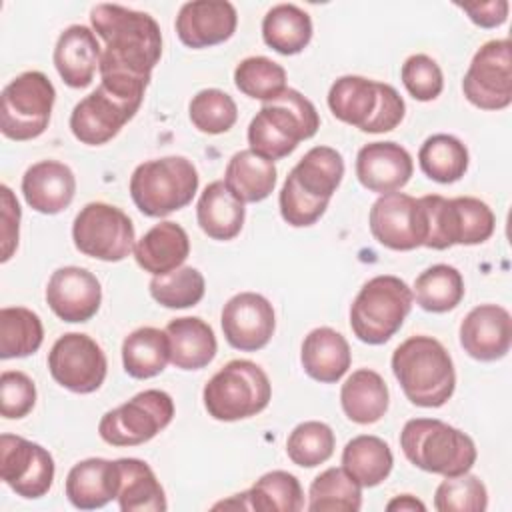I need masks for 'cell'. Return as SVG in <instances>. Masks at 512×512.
Masks as SVG:
<instances>
[{
    "label": "cell",
    "instance_id": "6da1fadb",
    "mask_svg": "<svg viewBox=\"0 0 512 512\" xmlns=\"http://www.w3.org/2000/svg\"><path fill=\"white\" fill-rule=\"evenodd\" d=\"M92 30L104 40L100 84L144 100L154 66L162 56L158 22L140 10L120 4H96L90 10Z\"/></svg>",
    "mask_w": 512,
    "mask_h": 512
},
{
    "label": "cell",
    "instance_id": "7a4b0ae2",
    "mask_svg": "<svg viewBox=\"0 0 512 512\" xmlns=\"http://www.w3.org/2000/svg\"><path fill=\"white\" fill-rule=\"evenodd\" d=\"M344 176V160L336 148H310L286 176L278 204L284 222L294 228L316 224L340 186Z\"/></svg>",
    "mask_w": 512,
    "mask_h": 512
},
{
    "label": "cell",
    "instance_id": "3957f363",
    "mask_svg": "<svg viewBox=\"0 0 512 512\" xmlns=\"http://www.w3.org/2000/svg\"><path fill=\"white\" fill-rule=\"evenodd\" d=\"M392 372L404 396L420 408L444 406L456 388V370L448 350L426 334L410 336L396 346Z\"/></svg>",
    "mask_w": 512,
    "mask_h": 512
},
{
    "label": "cell",
    "instance_id": "277c9868",
    "mask_svg": "<svg viewBox=\"0 0 512 512\" xmlns=\"http://www.w3.org/2000/svg\"><path fill=\"white\" fill-rule=\"evenodd\" d=\"M320 128L316 106L298 90L286 88L278 98L264 102L248 126L250 150L266 160L292 154L302 140Z\"/></svg>",
    "mask_w": 512,
    "mask_h": 512
},
{
    "label": "cell",
    "instance_id": "5b68a950",
    "mask_svg": "<svg viewBox=\"0 0 512 512\" xmlns=\"http://www.w3.org/2000/svg\"><path fill=\"white\" fill-rule=\"evenodd\" d=\"M400 448L410 464L444 478L470 472L476 462L474 440L438 418H412L400 432Z\"/></svg>",
    "mask_w": 512,
    "mask_h": 512
},
{
    "label": "cell",
    "instance_id": "8992f818",
    "mask_svg": "<svg viewBox=\"0 0 512 512\" xmlns=\"http://www.w3.org/2000/svg\"><path fill=\"white\" fill-rule=\"evenodd\" d=\"M328 108L344 124L368 134L394 130L406 104L394 86L364 76H340L328 90Z\"/></svg>",
    "mask_w": 512,
    "mask_h": 512
},
{
    "label": "cell",
    "instance_id": "52a82bcc",
    "mask_svg": "<svg viewBox=\"0 0 512 512\" xmlns=\"http://www.w3.org/2000/svg\"><path fill=\"white\" fill-rule=\"evenodd\" d=\"M198 170L184 156H164L142 162L130 176V196L150 218L168 216L188 206L198 190Z\"/></svg>",
    "mask_w": 512,
    "mask_h": 512
},
{
    "label": "cell",
    "instance_id": "ba28073f",
    "mask_svg": "<svg viewBox=\"0 0 512 512\" xmlns=\"http://www.w3.org/2000/svg\"><path fill=\"white\" fill-rule=\"evenodd\" d=\"M412 302V288L402 278L374 276L360 288L350 306V328L364 344H384L402 328Z\"/></svg>",
    "mask_w": 512,
    "mask_h": 512
},
{
    "label": "cell",
    "instance_id": "9c48e42d",
    "mask_svg": "<svg viewBox=\"0 0 512 512\" xmlns=\"http://www.w3.org/2000/svg\"><path fill=\"white\" fill-rule=\"evenodd\" d=\"M418 200L426 214V248L446 250L454 244L474 246L494 234L496 216L480 198H444L440 194H428Z\"/></svg>",
    "mask_w": 512,
    "mask_h": 512
},
{
    "label": "cell",
    "instance_id": "30bf717a",
    "mask_svg": "<svg viewBox=\"0 0 512 512\" xmlns=\"http://www.w3.org/2000/svg\"><path fill=\"white\" fill-rule=\"evenodd\" d=\"M272 398L266 372L252 360H230L204 386L206 412L220 422H236L260 414Z\"/></svg>",
    "mask_w": 512,
    "mask_h": 512
},
{
    "label": "cell",
    "instance_id": "8fae6325",
    "mask_svg": "<svg viewBox=\"0 0 512 512\" xmlns=\"http://www.w3.org/2000/svg\"><path fill=\"white\" fill-rule=\"evenodd\" d=\"M56 90L44 72L28 70L12 78L0 94V130L16 142L34 140L48 128Z\"/></svg>",
    "mask_w": 512,
    "mask_h": 512
},
{
    "label": "cell",
    "instance_id": "7c38bea8",
    "mask_svg": "<svg viewBox=\"0 0 512 512\" xmlns=\"http://www.w3.org/2000/svg\"><path fill=\"white\" fill-rule=\"evenodd\" d=\"M172 418V396L164 390L150 388L108 410L98 422V434L110 446H138L162 432Z\"/></svg>",
    "mask_w": 512,
    "mask_h": 512
},
{
    "label": "cell",
    "instance_id": "4fadbf2b",
    "mask_svg": "<svg viewBox=\"0 0 512 512\" xmlns=\"http://www.w3.org/2000/svg\"><path fill=\"white\" fill-rule=\"evenodd\" d=\"M72 240L84 256L120 262L134 250L136 234L124 210L106 202H90L74 218Z\"/></svg>",
    "mask_w": 512,
    "mask_h": 512
},
{
    "label": "cell",
    "instance_id": "5bb4252c",
    "mask_svg": "<svg viewBox=\"0 0 512 512\" xmlns=\"http://www.w3.org/2000/svg\"><path fill=\"white\" fill-rule=\"evenodd\" d=\"M462 92L480 110H504L512 102V44L508 38L484 42L462 80Z\"/></svg>",
    "mask_w": 512,
    "mask_h": 512
},
{
    "label": "cell",
    "instance_id": "9a60e30c",
    "mask_svg": "<svg viewBox=\"0 0 512 512\" xmlns=\"http://www.w3.org/2000/svg\"><path fill=\"white\" fill-rule=\"evenodd\" d=\"M48 370L62 388L90 394L104 384L108 362L94 338L82 332H66L48 352Z\"/></svg>",
    "mask_w": 512,
    "mask_h": 512
},
{
    "label": "cell",
    "instance_id": "2e32d148",
    "mask_svg": "<svg viewBox=\"0 0 512 512\" xmlns=\"http://www.w3.org/2000/svg\"><path fill=\"white\" fill-rule=\"evenodd\" d=\"M142 98L124 96L104 84L84 96L70 114V130L88 146L110 142L138 112Z\"/></svg>",
    "mask_w": 512,
    "mask_h": 512
},
{
    "label": "cell",
    "instance_id": "e0dca14e",
    "mask_svg": "<svg viewBox=\"0 0 512 512\" xmlns=\"http://www.w3.org/2000/svg\"><path fill=\"white\" fill-rule=\"evenodd\" d=\"M372 236L386 248L408 252L424 246L426 214L418 198L404 192L380 194L368 216Z\"/></svg>",
    "mask_w": 512,
    "mask_h": 512
},
{
    "label": "cell",
    "instance_id": "ac0fdd59",
    "mask_svg": "<svg viewBox=\"0 0 512 512\" xmlns=\"http://www.w3.org/2000/svg\"><path fill=\"white\" fill-rule=\"evenodd\" d=\"M0 476L22 498L36 500L48 494L54 482L52 454L22 436H0Z\"/></svg>",
    "mask_w": 512,
    "mask_h": 512
},
{
    "label": "cell",
    "instance_id": "d6986e66",
    "mask_svg": "<svg viewBox=\"0 0 512 512\" xmlns=\"http://www.w3.org/2000/svg\"><path fill=\"white\" fill-rule=\"evenodd\" d=\"M226 342L242 352H256L264 348L276 328L272 304L256 292H240L232 296L220 316Z\"/></svg>",
    "mask_w": 512,
    "mask_h": 512
},
{
    "label": "cell",
    "instance_id": "ffe728a7",
    "mask_svg": "<svg viewBox=\"0 0 512 512\" xmlns=\"http://www.w3.org/2000/svg\"><path fill=\"white\" fill-rule=\"evenodd\" d=\"M46 302L64 322H88L102 302L98 278L80 266H64L52 272L46 284Z\"/></svg>",
    "mask_w": 512,
    "mask_h": 512
},
{
    "label": "cell",
    "instance_id": "44dd1931",
    "mask_svg": "<svg viewBox=\"0 0 512 512\" xmlns=\"http://www.w3.org/2000/svg\"><path fill=\"white\" fill-rule=\"evenodd\" d=\"M238 24L234 4L226 0H192L180 6L174 28L188 48H208L232 38Z\"/></svg>",
    "mask_w": 512,
    "mask_h": 512
},
{
    "label": "cell",
    "instance_id": "7402d4cb",
    "mask_svg": "<svg viewBox=\"0 0 512 512\" xmlns=\"http://www.w3.org/2000/svg\"><path fill=\"white\" fill-rule=\"evenodd\" d=\"M512 344L510 312L498 304L472 308L460 324V346L480 362H494L508 354Z\"/></svg>",
    "mask_w": 512,
    "mask_h": 512
},
{
    "label": "cell",
    "instance_id": "603a6c76",
    "mask_svg": "<svg viewBox=\"0 0 512 512\" xmlns=\"http://www.w3.org/2000/svg\"><path fill=\"white\" fill-rule=\"evenodd\" d=\"M414 172L410 152L396 142H368L356 156L358 182L376 194L398 192Z\"/></svg>",
    "mask_w": 512,
    "mask_h": 512
},
{
    "label": "cell",
    "instance_id": "cb8c5ba5",
    "mask_svg": "<svg viewBox=\"0 0 512 512\" xmlns=\"http://www.w3.org/2000/svg\"><path fill=\"white\" fill-rule=\"evenodd\" d=\"M100 56L102 48L94 30L82 24H72L60 32L52 60L66 86L86 88L94 80Z\"/></svg>",
    "mask_w": 512,
    "mask_h": 512
},
{
    "label": "cell",
    "instance_id": "d4e9b609",
    "mask_svg": "<svg viewBox=\"0 0 512 512\" xmlns=\"http://www.w3.org/2000/svg\"><path fill=\"white\" fill-rule=\"evenodd\" d=\"M76 192V176L64 162L40 160L22 176V194L26 204L40 214H58L66 210Z\"/></svg>",
    "mask_w": 512,
    "mask_h": 512
},
{
    "label": "cell",
    "instance_id": "484cf974",
    "mask_svg": "<svg viewBox=\"0 0 512 512\" xmlns=\"http://www.w3.org/2000/svg\"><path fill=\"white\" fill-rule=\"evenodd\" d=\"M132 252L144 272L162 276L184 264L190 254V238L180 224L164 220L152 226L134 244Z\"/></svg>",
    "mask_w": 512,
    "mask_h": 512
},
{
    "label": "cell",
    "instance_id": "4316f807",
    "mask_svg": "<svg viewBox=\"0 0 512 512\" xmlns=\"http://www.w3.org/2000/svg\"><path fill=\"white\" fill-rule=\"evenodd\" d=\"M300 362L312 380L334 384L348 372L352 354L346 338L340 332L320 326L306 334L300 348Z\"/></svg>",
    "mask_w": 512,
    "mask_h": 512
},
{
    "label": "cell",
    "instance_id": "83f0119b",
    "mask_svg": "<svg viewBox=\"0 0 512 512\" xmlns=\"http://www.w3.org/2000/svg\"><path fill=\"white\" fill-rule=\"evenodd\" d=\"M116 460L86 458L76 462L66 476V496L74 508L96 510L116 498Z\"/></svg>",
    "mask_w": 512,
    "mask_h": 512
},
{
    "label": "cell",
    "instance_id": "f1b7e54d",
    "mask_svg": "<svg viewBox=\"0 0 512 512\" xmlns=\"http://www.w3.org/2000/svg\"><path fill=\"white\" fill-rule=\"evenodd\" d=\"M170 342V362L180 370H200L208 366L218 350L214 330L198 316L174 318L166 324Z\"/></svg>",
    "mask_w": 512,
    "mask_h": 512
},
{
    "label": "cell",
    "instance_id": "f546056e",
    "mask_svg": "<svg viewBox=\"0 0 512 512\" xmlns=\"http://www.w3.org/2000/svg\"><path fill=\"white\" fill-rule=\"evenodd\" d=\"M244 202L238 200L224 180L210 182L196 204V220L200 230L212 240H232L244 226Z\"/></svg>",
    "mask_w": 512,
    "mask_h": 512
},
{
    "label": "cell",
    "instance_id": "4dcf8cb0",
    "mask_svg": "<svg viewBox=\"0 0 512 512\" xmlns=\"http://www.w3.org/2000/svg\"><path fill=\"white\" fill-rule=\"evenodd\" d=\"M116 500L122 512H162L166 494L154 470L140 458H118Z\"/></svg>",
    "mask_w": 512,
    "mask_h": 512
},
{
    "label": "cell",
    "instance_id": "1f68e13d",
    "mask_svg": "<svg viewBox=\"0 0 512 512\" xmlns=\"http://www.w3.org/2000/svg\"><path fill=\"white\" fill-rule=\"evenodd\" d=\"M388 402L390 394L384 378L370 368L352 372L340 388L342 410L356 424L378 422L386 414Z\"/></svg>",
    "mask_w": 512,
    "mask_h": 512
},
{
    "label": "cell",
    "instance_id": "d6a6232c",
    "mask_svg": "<svg viewBox=\"0 0 512 512\" xmlns=\"http://www.w3.org/2000/svg\"><path fill=\"white\" fill-rule=\"evenodd\" d=\"M276 166L272 160L258 156L256 152L238 150L226 166L224 184L230 192L246 202H262L266 200L276 186Z\"/></svg>",
    "mask_w": 512,
    "mask_h": 512
},
{
    "label": "cell",
    "instance_id": "836d02e7",
    "mask_svg": "<svg viewBox=\"0 0 512 512\" xmlns=\"http://www.w3.org/2000/svg\"><path fill=\"white\" fill-rule=\"evenodd\" d=\"M170 362V342L166 330L142 326L122 342V364L128 376L148 380L158 376Z\"/></svg>",
    "mask_w": 512,
    "mask_h": 512
},
{
    "label": "cell",
    "instance_id": "e575fe53",
    "mask_svg": "<svg viewBox=\"0 0 512 512\" xmlns=\"http://www.w3.org/2000/svg\"><path fill=\"white\" fill-rule=\"evenodd\" d=\"M394 466L390 446L372 434L354 436L342 450V468L362 486L374 488L384 482Z\"/></svg>",
    "mask_w": 512,
    "mask_h": 512
},
{
    "label": "cell",
    "instance_id": "d590c367",
    "mask_svg": "<svg viewBox=\"0 0 512 512\" xmlns=\"http://www.w3.org/2000/svg\"><path fill=\"white\" fill-rule=\"evenodd\" d=\"M262 38L278 54H300L312 40V18L296 4H276L262 20Z\"/></svg>",
    "mask_w": 512,
    "mask_h": 512
},
{
    "label": "cell",
    "instance_id": "8d00e7d4",
    "mask_svg": "<svg viewBox=\"0 0 512 512\" xmlns=\"http://www.w3.org/2000/svg\"><path fill=\"white\" fill-rule=\"evenodd\" d=\"M468 148L452 134H432L418 150L420 170L434 182H458L468 170Z\"/></svg>",
    "mask_w": 512,
    "mask_h": 512
},
{
    "label": "cell",
    "instance_id": "74e56055",
    "mask_svg": "<svg viewBox=\"0 0 512 512\" xmlns=\"http://www.w3.org/2000/svg\"><path fill=\"white\" fill-rule=\"evenodd\" d=\"M412 296L426 312L442 314L454 310L464 298V278L450 264H434L420 272Z\"/></svg>",
    "mask_w": 512,
    "mask_h": 512
},
{
    "label": "cell",
    "instance_id": "f35d334b",
    "mask_svg": "<svg viewBox=\"0 0 512 512\" xmlns=\"http://www.w3.org/2000/svg\"><path fill=\"white\" fill-rule=\"evenodd\" d=\"M44 340V326L36 312L24 306L0 310V358H24L34 354Z\"/></svg>",
    "mask_w": 512,
    "mask_h": 512
},
{
    "label": "cell",
    "instance_id": "ab89813d",
    "mask_svg": "<svg viewBox=\"0 0 512 512\" xmlns=\"http://www.w3.org/2000/svg\"><path fill=\"white\" fill-rule=\"evenodd\" d=\"M310 512H358L362 508V486L340 466L320 472L308 492Z\"/></svg>",
    "mask_w": 512,
    "mask_h": 512
},
{
    "label": "cell",
    "instance_id": "60d3db41",
    "mask_svg": "<svg viewBox=\"0 0 512 512\" xmlns=\"http://www.w3.org/2000/svg\"><path fill=\"white\" fill-rule=\"evenodd\" d=\"M246 506L258 512H298L304 508V492L294 474L272 470L246 490Z\"/></svg>",
    "mask_w": 512,
    "mask_h": 512
},
{
    "label": "cell",
    "instance_id": "b9f144b4",
    "mask_svg": "<svg viewBox=\"0 0 512 512\" xmlns=\"http://www.w3.org/2000/svg\"><path fill=\"white\" fill-rule=\"evenodd\" d=\"M234 84L248 98L262 102L278 98L288 88L286 70L266 56H248L240 60L234 68Z\"/></svg>",
    "mask_w": 512,
    "mask_h": 512
},
{
    "label": "cell",
    "instance_id": "7bdbcfd3",
    "mask_svg": "<svg viewBox=\"0 0 512 512\" xmlns=\"http://www.w3.org/2000/svg\"><path fill=\"white\" fill-rule=\"evenodd\" d=\"M150 296L164 308H190L196 306L206 292L204 276L198 268L180 266L168 274L152 276Z\"/></svg>",
    "mask_w": 512,
    "mask_h": 512
},
{
    "label": "cell",
    "instance_id": "ee69618b",
    "mask_svg": "<svg viewBox=\"0 0 512 512\" xmlns=\"http://www.w3.org/2000/svg\"><path fill=\"white\" fill-rule=\"evenodd\" d=\"M336 438L328 424L308 420L298 424L286 440L288 458L302 468H314L324 464L334 454Z\"/></svg>",
    "mask_w": 512,
    "mask_h": 512
},
{
    "label": "cell",
    "instance_id": "f6af8a7d",
    "mask_svg": "<svg viewBox=\"0 0 512 512\" xmlns=\"http://www.w3.org/2000/svg\"><path fill=\"white\" fill-rule=\"evenodd\" d=\"M188 116L196 130L204 134H224L236 124L238 106L224 90L204 88L192 96Z\"/></svg>",
    "mask_w": 512,
    "mask_h": 512
},
{
    "label": "cell",
    "instance_id": "bcb514c9",
    "mask_svg": "<svg viewBox=\"0 0 512 512\" xmlns=\"http://www.w3.org/2000/svg\"><path fill=\"white\" fill-rule=\"evenodd\" d=\"M438 512H484L488 508V492L484 482L474 474H460L442 480L434 494Z\"/></svg>",
    "mask_w": 512,
    "mask_h": 512
},
{
    "label": "cell",
    "instance_id": "7dc6e473",
    "mask_svg": "<svg viewBox=\"0 0 512 512\" xmlns=\"http://www.w3.org/2000/svg\"><path fill=\"white\" fill-rule=\"evenodd\" d=\"M400 78L408 94L418 102H430L440 96L444 76L438 62L426 54H412L404 60Z\"/></svg>",
    "mask_w": 512,
    "mask_h": 512
},
{
    "label": "cell",
    "instance_id": "c3c4849f",
    "mask_svg": "<svg viewBox=\"0 0 512 512\" xmlns=\"http://www.w3.org/2000/svg\"><path fill=\"white\" fill-rule=\"evenodd\" d=\"M36 404L34 380L20 370H4L0 376V412L8 420L24 418Z\"/></svg>",
    "mask_w": 512,
    "mask_h": 512
},
{
    "label": "cell",
    "instance_id": "681fc988",
    "mask_svg": "<svg viewBox=\"0 0 512 512\" xmlns=\"http://www.w3.org/2000/svg\"><path fill=\"white\" fill-rule=\"evenodd\" d=\"M2 262H8L18 248V228H20V204L12 190L2 184Z\"/></svg>",
    "mask_w": 512,
    "mask_h": 512
},
{
    "label": "cell",
    "instance_id": "f907efd6",
    "mask_svg": "<svg viewBox=\"0 0 512 512\" xmlns=\"http://www.w3.org/2000/svg\"><path fill=\"white\" fill-rule=\"evenodd\" d=\"M460 10L468 14V18L480 28H496L502 26L508 18L510 4L506 0H490V2H456Z\"/></svg>",
    "mask_w": 512,
    "mask_h": 512
},
{
    "label": "cell",
    "instance_id": "816d5d0a",
    "mask_svg": "<svg viewBox=\"0 0 512 512\" xmlns=\"http://www.w3.org/2000/svg\"><path fill=\"white\" fill-rule=\"evenodd\" d=\"M386 510H390V512H394V510H400V512H412V510H420V512H424L426 510V506L416 498V496H412V494H400V496H396V498H392L388 504H386Z\"/></svg>",
    "mask_w": 512,
    "mask_h": 512
}]
</instances>
